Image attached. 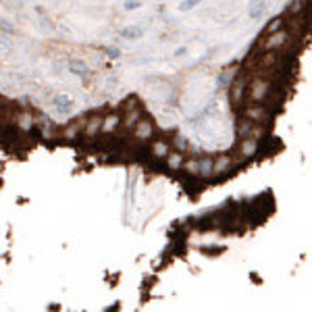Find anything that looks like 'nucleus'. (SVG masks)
I'll list each match as a JSON object with an SVG mask.
<instances>
[{
    "mask_svg": "<svg viewBox=\"0 0 312 312\" xmlns=\"http://www.w3.org/2000/svg\"><path fill=\"white\" fill-rule=\"evenodd\" d=\"M246 94L250 96V102H254V104L264 102L266 98L271 96V81H268V79H262V77L254 79L252 83H248V92H246Z\"/></svg>",
    "mask_w": 312,
    "mask_h": 312,
    "instance_id": "nucleus-1",
    "label": "nucleus"
},
{
    "mask_svg": "<svg viewBox=\"0 0 312 312\" xmlns=\"http://www.w3.org/2000/svg\"><path fill=\"white\" fill-rule=\"evenodd\" d=\"M133 137L135 141H148L154 137V123L150 119H139L133 127Z\"/></svg>",
    "mask_w": 312,
    "mask_h": 312,
    "instance_id": "nucleus-2",
    "label": "nucleus"
},
{
    "mask_svg": "<svg viewBox=\"0 0 312 312\" xmlns=\"http://www.w3.org/2000/svg\"><path fill=\"white\" fill-rule=\"evenodd\" d=\"M233 171V159L227 154H221L219 159H215V163H212V177H223L227 173Z\"/></svg>",
    "mask_w": 312,
    "mask_h": 312,
    "instance_id": "nucleus-3",
    "label": "nucleus"
},
{
    "mask_svg": "<svg viewBox=\"0 0 312 312\" xmlns=\"http://www.w3.org/2000/svg\"><path fill=\"white\" fill-rule=\"evenodd\" d=\"M287 40H289V34L283 32V30H279V32H275V34H271V36L264 38V50H277V48H281V46H285Z\"/></svg>",
    "mask_w": 312,
    "mask_h": 312,
    "instance_id": "nucleus-4",
    "label": "nucleus"
},
{
    "mask_svg": "<svg viewBox=\"0 0 312 312\" xmlns=\"http://www.w3.org/2000/svg\"><path fill=\"white\" fill-rule=\"evenodd\" d=\"M52 104H54V110L59 112L61 117L71 115V110H73V100H71L67 94H56L54 100H52Z\"/></svg>",
    "mask_w": 312,
    "mask_h": 312,
    "instance_id": "nucleus-5",
    "label": "nucleus"
},
{
    "mask_svg": "<svg viewBox=\"0 0 312 312\" xmlns=\"http://www.w3.org/2000/svg\"><path fill=\"white\" fill-rule=\"evenodd\" d=\"M100 127H102V115H94V117H90L88 123H86V127H83V137L90 139V141L96 139L98 133H100Z\"/></svg>",
    "mask_w": 312,
    "mask_h": 312,
    "instance_id": "nucleus-6",
    "label": "nucleus"
},
{
    "mask_svg": "<svg viewBox=\"0 0 312 312\" xmlns=\"http://www.w3.org/2000/svg\"><path fill=\"white\" fill-rule=\"evenodd\" d=\"M169 152H171V144L167 139H154L150 144V154L154 156V161H165Z\"/></svg>",
    "mask_w": 312,
    "mask_h": 312,
    "instance_id": "nucleus-7",
    "label": "nucleus"
},
{
    "mask_svg": "<svg viewBox=\"0 0 312 312\" xmlns=\"http://www.w3.org/2000/svg\"><path fill=\"white\" fill-rule=\"evenodd\" d=\"M256 152H258V139L254 135L242 137V144H239V154H242V159H252Z\"/></svg>",
    "mask_w": 312,
    "mask_h": 312,
    "instance_id": "nucleus-8",
    "label": "nucleus"
},
{
    "mask_svg": "<svg viewBox=\"0 0 312 312\" xmlns=\"http://www.w3.org/2000/svg\"><path fill=\"white\" fill-rule=\"evenodd\" d=\"M246 92H248V79L246 77H239L233 83V92H231V100L233 104H242L246 100Z\"/></svg>",
    "mask_w": 312,
    "mask_h": 312,
    "instance_id": "nucleus-9",
    "label": "nucleus"
},
{
    "mask_svg": "<svg viewBox=\"0 0 312 312\" xmlns=\"http://www.w3.org/2000/svg\"><path fill=\"white\" fill-rule=\"evenodd\" d=\"M139 119H141V108H139V106L127 108V110H125V115L121 117V125L125 127V129H133Z\"/></svg>",
    "mask_w": 312,
    "mask_h": 312,
    "instance_id": "nucleus-10",
    "label": "nucleus"
},
{
    "mask_svg": "<svg viewBox=\"0 0 312 312\" xmlns=\"http://www.w3.org/2000/svg\"><path fill=\"white\" fill-rule=\"evenodd\" d=\"M119 127H121V115H117V112H110V115L102 117L100 133H115Z\"/></svg>",
    "mask_w": 312,
    "mask_h": 312,
    "instance_id": "nucleus-11",
    "label": "nucleus"
},
{
    "mask_svg": "<svg viewBox=\"0 0 312 312\" xmlns=\"http://www.w3.org/2000/svg\"><path fill=\"white\" fill-rule=\"evenodd\" d=\"M67 69H69V73H73L77 77H88L90 75V67L86 61H81V59H71L67 63Z\"/></svg>",
    "mask_w": 312,
    "mask_h": 312,
    "instance_id": "nucleus-12",
    "label": "nucleus"
},
{
    "mask_svg": "<svg viewBox=\"0 0 312 312\" xmlns=\"http://www.w3.org/2000/svg\"><path fill=\"white\" fill-rule=\"evenodd\" d=\"M212 163H215V159H210V156H202V159H198V177H200V179H210L212 177Z\"/></svg>",
    "mask_w": 312,
    "mask_h": 312,
    "instance_id": "nucleus-13",
    "label": "nucleus"
},
{
    "mask_svg": "<svg viewBox=\"0 0 312 312\" xmlns=\"http://www.w3.org/2000/svg\"><path fill=\"white\" fill-rule=\"evenodd\" d=\"M165 161H167V167L171 169V171H179V169L183 167V161H186V159H183V154H181V152H177V150L173 152V150H171V152L167 154V159H165Z\"/></svg>",
    "mask_w": 312,
    "mask_h": 312,
    "instance_id": "nucleus-14",
    "label": "nucleus"
},
{
    "mask_svg": "<svg viewBox=\"0 0 312 312\" xmlns=\"http://www.w3.org/2000/svg\"><path fill=\"white\" fill-rule=\"evenodd\" d=\"M235 79V73L231 69H227V71H221L219 77H217V88L219 90H227V88H231V83Z\"/></svg>",
    "mask_w": 312,
    "mask_h": 312,
    "instance_id": "nucleus-15",
    "label": "nucleus"
},
{
    "mask_svg": "<svg viewBox=\"0 0 312 312\" xmlns=\"http://www.w3.org/2000/svg\"><path fill=\"white\" fill-rule=\"evenodd\" d=\"M119 34H121V38H125V40H139L141 36H144V27L129 25V27H123Z\"/></svg>",
    "mask_w": 312,
    "mask_h": 312,
    "instance_id": "nucleus-16",
    "label": "nucleus"
},
{
    "mask_svg": "<svg viewBox=\"0 0 312 312\" xmlns=\"http://www.w3.org/2000/svg\"><path fill=\"white\" fill-rule=\"evenodd\" d=\"M264 11H266V3H264V0H254V3L250 5L248 15H250V19H260L264 15Z\"/></svg>",
    "mask_w": 312,
    "mask_h": 312,
    "instance_id": "nucleus-17",
    "label": "nucleus"
},
{
    "mask_svg": "<svg viewBox=\"0 0 312 312\" xmlns=\"http://www.w3.org/2000/svg\"><path fill=\"white\" fill-rule=\"evenodd\" d=\"M254 125H256V123H254L252 119H242V121L237 123V135H239V137L252 135V133H254Z\"/></svg>",
    "mask_w": 312,
    "mask_h": 312,
    "instance_id": "nucleus-18",
    "label": "nucleus"
},
{
    "mask_svg": "<svg viewBox=\"0 0 312 312\" xmlns=\"http://www.w3.org/2000/svg\"><path fill=\"white\" fill-rule=\"evenodd\" d=\"M17 121H19V129H21V131H32L34 125H36L34 115H30V112H21Z\"/></svg>",
    "mask_w": 312,
    "mask_h": 312,
    "instance_id": "nucleus-19",
    "label": "nucleus"
},
{
    "mask_svg": "<svg viewBox=\"0 0 312 312\" xmlns=\"http://www.w3.org/2000/svg\"><path fill=\"white\" fill-rule=\"evenodd\" d=\"M173 146H175L177 152H186V150H190V139L183 135V133H177L173 137Z\"/></svg>",
    "mask_w": 312,
    "mask_h": 312,
    "instance_id": "nucleus-20",
    "label": "nucleus"
},
{
    "mask_svg": "<svg viewBox=\"0 0 312 312\" xmlns=\"http://www.w3.org/2000/svg\"><path fill=\"white\" fill-rule=\"evenodd\" d=\"M283 25H285V21H283L281 17H277V19H273L271 23L266 25V30H264V36H271V34H275V32H279V30H283Z\"/></svg>",
    "mask_w": 312,
    "mask_h": 312,
    "instance_id": "nucleus-21",
    "label": "nucleus"
},
{
    "mask_svg": "<svg viewBox=\"0 0 312 312\" xmlns=\"http://www.w3.org/2000/svg\"><path fill=\"white\" fill-rule=\"evenodd\" d=\"M79 127H81V123H73V125H69L67 129H65V133H63V137H67V139H75V137H77V133H79Z\"/></svg>",
    "mask_w": 312,
    "mask_h": 312,
    "instance_id": "nucleus-22",
    "label": "nucleus"
},
{
    "mask_svg": "<svg viewBox=\"0 0 312 312\" xmlns=\"http://www.w3.org/2000/svg\"><path fill=\"white\" fill-rule=\"evenodd\" d=\"M13 50V42L7 36H0V54H7Z\"/></svg>",
    "mask_w": 312,
    "mask_h": 312,
    "instance_id": "nucleus-23",
    "label": "nucleus"
},
{
    "mask_svg": "<svg viewBox=\"0 0 312 312\" xmlns=\"http://www.w3.org/2000/svg\"><path fill=\"white\" fill-rule=\"evenodd\" d=\"M121 7H123V11L131 13V11H137V9L141 7V0H125V3H123Z\"/></svg>",
    "mask_w": 312,
    "mask_h": 312,
    "instance_id": "nucleus-24",
    "label": "nucleus"
},
{
    "mask_svg": "<svg viewBox=\"0 0 312 312\" xmlns=\"http://www.w3.org/2000/svg\"><path fill=\"white\" fill-rule=\"evenodd\" d=\"M200 3H204V0H183V3L179 5V11H192V9H196Z\"/></svg>",
    "mask_w": 312,
    "mask_h": 312,
    "instance_id": "nucleus-25",
    "label": "nucleus"
},
{
    "mask_svg": "<svg viewBox=\"0 0 312 312\" xmlns=\"http://www.w3.org/2000/svg\"><path fill=\"white\" fill-rule=\"evenodd\" d=\"M104 54L108 56V59H119V56H121V50H119V48H112V46H106V48H104Z\"/></svg>",
    "mask_w": 312,
    "mask_h": 312,
    "instance_id": "nucleus-26",
    "label": "nucleus"
},
{
    "mask_svg": "<svg viewBox=\"0 0 312 312\" xmlns=\"http://www.w3.org/2000/svg\"><path fill=\"white\" fill-rule=\"evenodd\" d=\"M304 3H302V0H295V3H291V7H289V13H291V15H293V13H300V11H304Z\"/></svg>",
    "mask_w": 312,
    "mask_h": 312,
    "instance_id": "nucleus-27",
    "label": "nucleus"
},
{
    "mask_svg": "<svg viewBox=\"0 0 312 312\" xmlns=\"http://www.w3.org/2000/svg\"><path fill=\"white\" fill-rule=\"evenodd\" d=\"M186 52H188V46H181V48H177V50H175V54H173V56H177V59H179V56H183Z\"/></svg>",
    "mask_w": 312,
    "mask_h": 312,
    "instance_id": "nucleus-28",
    "label": "nucleus"
},
{
    "mask_svg": "<svg viewBox=\"0 0 312 312\" xmlns=\"http://www.w3.org/2000/svg\"><path fill=\"white\" fill-rule=\"evenodd\" d=\"M0 27H3V30H7V32H13V25H11V23H5V21H0Z\"/></svg>",
    "mask_w": 312,
    "mask_h": 312,
    "instance_id": "nucleus-29",
    "label": "nucleus"
}]
</instances>
